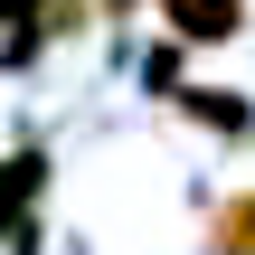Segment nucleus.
I'll return each instance as SVG.
<instances>
[{"instance_id":"f257e3e1","label":"nucleus","mask_w":255,"mask_h":255,"mask_svg":"<svg viewBox=\"0 0 255 255\" xmlns=\"http://www.w3.org/2000/svg\"><path fill=\"white\" fill-rule=\"evenodd\" d=\"M38 189H47V161H38V151L0 161V246L9 255H28V208H38Z\"/></svg>"},{"instance_id":"f03ea898","label":"nucleus","mask_w":255,"mask_h":255,"mask_svg":"<svg viewBox=\"0 0 255 255\" xmlns=\"http://www.w3.org/2000/svg\"><path fill=\"white\" fill-rule=\"evenodd\" d=\"M161 19H170V38L218 47V38H237V28H246V0H161Z\"/></svg>"},{"instance_id":"7ed1b4c3","label":"nucleus","mask_w":255,"mask_h":255,"mask_svg":"<svg viewBox=\"0 0 255 255\" xmlns=\"http://www.w3.org/2000/svg\"><path fill=\"white\" fill-rule=\"evenodd\" d=\"M180 104H189V114H199V123H218V132H246V104H237V95H227V85H189V95H180Z\"/></svg>"},{"instance_id":"20e7f679","label":"nucleus","mask_w":255,"mask_h":255,"mask_svg":"<svg viewBox=\"0 0 255 255\" xmlns=\"http://www.w3.org/2000/svg\"><path fill=\"white\" fill-rule=\"evenodd\" d=\"M218 255H255V199H227L218 208Z\"/></svg>"},{"instance_id":"39448f33","label":"nucleus","mask_w":255,"mask_h":255,"mask_svg":"<svg viewBox=\"0 0 255 255\" xmlns=\"http://www.w3.org/2000/svg\"><path fill=\"white\" fill-rule=\"evenodd\" d=\"M38 9H47V0H0V28H9V47H19V57H28V47H38V28H28V19H38Z\"/></svg>"}]
</instances>
